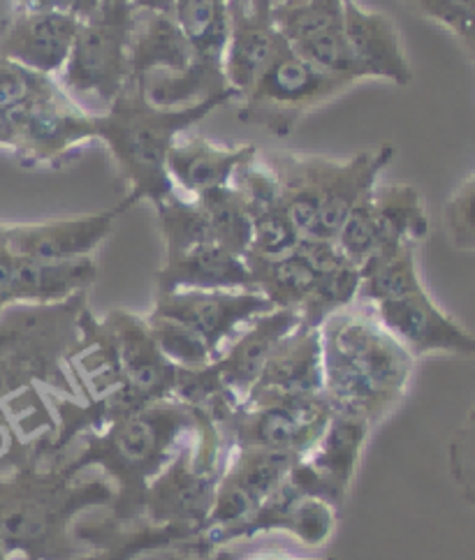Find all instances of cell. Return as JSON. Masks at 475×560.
Returning a JSON list of instances; mask_svg holds the SVG:
<instances>
[{
  "instance_id": "47",
  "label": "cell",
  "mask_w": 475,
  "mask_h": 560,
  "mask_svg": "<svg viewBox=\"0 0 475 560\" xmlns=\"http://www.w3.org/2000/svg\"><path fill=\"white\" fill-rule=\"evenodd\" d=\"M0 560H12V556L8 553L5 545H3V539H0Z\"/></svg>"
},
{
  "instance_id": "37",
  "label": "cell",
  "mask_w": 475,
  "mask_h": 560,
  "mask_svg": "<svg viewBox=\"0 0 475 560\" xmlns=\"http://www.w3.org/2000/svg\"><path fill=\"white\" fill-rule=\"evenodd\" d=\"M373 190L367 192L358 205L352 207L344 225L336 234V246L350 259L352 265L362 267L367 259H371L381 248V236L379 225H375V213H373Z\"/></svg>"
},
{
  "instance_id": "34",
  "label": "cell",
  "mask_w": 475,
  "mask_h": 560,
  "mask_svg": "<svg viewBox=\"0 0 475 560\" xmlns=\"http://www.w3.org/2000/svg\"><path fill=\"white\" fill-rule=\"evenodd\" d=\"M360 283L362 271L352 262H344L341 267L321 273L309 302L300 311L302 323L309 327H321L332 313L352 306L358 302Z\"/></svg>"
},
{
  "instance_id": "40",
  "label": "cell",
  "mask_w": 475,
  "mask_h": 560,
  "mask_svg": "<svg viewBox=\"0 0 475 560\" xmlns=\"http://www.w3.org/2000/svg\"><path fill=\"white\" fill-rule=\"evenodd\" d=\"M16 10H51L77 16L79 22L89 19L97 8L101 0H14Z\"/></svg>"
},
{
  "instance_id": "29",
  "label": "cell",
  "mask_w": 475,
  "mask_h": 560,
  "mask_svg": "<svg viewBox=\"0 0 475 560\" xmlns=\"http://www.w3.org/2000/svg\"><path fill=\"white\" fill-rule=\"evenodd\" d=\"M244 257L255 290L263 292L274 308L302 311L321 278V271L300 250H292L281 257Z\"/></svg>"
},
{
  "instance_id": "36",
  "label": "cell",
  "mask_w": 475,
  "mask_h": 560,
  "mask_svg": "<svg viewBox=\"0 0 475 560\" xmlns=\"http://www.w3.org/2000/svg\"><path fill=\"white\" fill-rule=\"evenodd\" d=\"M153 341L176 369H205L213 362V352L193 329L161 315H147Z\"/></svg>"
},
{
  "instance_id": "14",
  "label": "cell",
  "mask_w": 475,
  "mask_h": 560,
  "mask_svg": "<svg viewBox=\"0 0 475 560\" xmlns=\"http://www.w3.org/2000/svg\"><path fill=\"white\" fill-rule=\"evenodd\" d=\"M379 323L397 338L418 362L427 357H473L475 336L443 311L427 288L402 299L371 306Z\"/></svg>"
},
{
  "instance_id": "6",
  "label": "cell",
  "mask_w": 475,
  "mask_h": 560,
  "mask_svg": "<svg viewBox=\"0 0 475 560\" xmlns=\"http://www.w3.org/2000/svg\"><path fill=\"white\" fill-rule=\"evenodd\" d=\"M86 306L89 292L61 304H14L0 315V408L39 387L82 401L70 357L82 341Z\"/></svg>"
},
{
  "instance_id": "16",
  "label": "cell",
  "mask_w": 475,
  "mask_h": 560,
  "mask_svg": "<svg viewBox=\"0 0 475 560\" xmlns=\"http://www.w3.org/2000/svg\"><path fill=\"white\" fill-rule=\"evenodd\" d=\"M124 213L126 209L118 202L114 209L43 223H0V238L16 257L39 262L91 257L107 242Z\"/></svg>"
},
{
  "instance_id": "7",
  "label": "cell",
  "mask_w": 475,
  "mask_h": 560,
  "mask_svg": "<svg viewBox=\"0 0 475 560\" xmlns=\"http://www.w3.org/2000/svg\"><path fill=\"white\" fill-rule=\"evenodd\" d=\"M232 447L213 419L202 412L197 427L170 464L147 487L142 518L155 526L205 530Z\"/></svg>"
},
{
  "instance_id": "31",
  "label": "cell",
  "mask_w": 475,
  "mask_h": 560,
  "mask_svg": "<svg viewBox=\"0 0 475 560\" xmlns=\"http://www.w3.org/2000/svg\"><path fill=\"white\" fill-rule=\"evenodd\" d=\"M195 199L209 218L213 242L244 257L253 242V223L242 192L234 186H225L213 188Z\"/></svg>"
},
{
  "instance_id": "19",
  "label": "cell",
  "mask_w": 475,
  "mask_h": 560,
  "mask_svg": "<svg viewBox=\"0 0 475 560\" xmlns=\"http://www.w3.org/2000/svg\"><path fill=\"white\" fill-rule=\"evenodd\" d=\"M323 385L321 327H309L302 323L276 346L244 401L255 404L271 401V398L313 396L323 394Z\"/></svg>"
},
{
  "instance_id": "2",
  "label": "cell",
  "mask_w": 475,
  "mask_h": 560,
  "mask_svg": "<svg viewBox=\"0 0 475 560\" xmlns=\"http://www.w3.org/2000/svg\"><path fill=\"white\" fill-rule=\"evenodd\" d=\"M114 500L107 477L70 475L31 456L0 477V539L12 560H79L93 551L77 526L79 514L112 510Z\"/></svg>"
},
{
  "instance_id": "43",
  "label": "cell",
  "mask_w": 475,
  "mask_h": 560,
  "mask_svg": "<svg viewBox=\"0 0 475 560\" xmlns=\"http://www.w3.org/2000/svg\"><path fill=\"white\" fill-rule=\"evenodd\" d=\"M209 556H202V553H197L188 542H184V545H179V547H174L170 553H167V560H207Z\"/></svg>"
},
{
  "instance_id": "1",
  "label": "cell",
  "mask_w": 475,
  "mask_h": 560,
  "mask_svg": "<svg viewBox=\"0 0 475 560\" xmlns=\"http://www.w3.org/2000/svg\"><path fill=\"white\" fill-rule=\"evenodd\" d=\"M200 419L202 410L190 408L176 398H165V401H155L118 417L103 429L84 431L68 447L77 450L72 456L37 464L63 468L70 475H82L86 468H103V477L116 489L109 524L121 528L142 516L144 493L151 479L170 464L186 438L200 427Z\"/></svg>"
},
{
  "instance_id": "38",
  "label": "cell",
  "mask_w": 475,
  "mask_h": 560,
  "mask_svg": "<svg viewBox=\"0 0 475 560\" xmlns=\"http://www.w3.org/2000/svg\"><path fill=\"white\" fill-rule=\"evenodd\" d=\"M408 3L457 37L468 56L475 58V0H408Z\"/></svg>"
},
{
  "instance_id": "22",
  "label": "cell",
  "mask_w": 475,
  "mask_h": 560,
  "mask_svg": "<svg viewBox=\"0 0 475 560\" xmlns=\"http://www.w3.org/2000/svg\"><path fill=\"white\" fill-rule=\"evenodd\" d=\"M232 186L242 192L253 223V242L246 255L281 257L292 253L302 234L292 225L279 184L260 153L236 172Z\"/></svg>"
},
{
  "instance_id": "11",
  "label": "cell",
  "mask_w": 475,
  "mask_h": 560,
  "mask_svg": "<svg viewBox=\"0 0 475 560\" xmlns=\"http://www.w3.org/2000/svg\"><path fill=\"white\" fill-rule=\"evenodd\" d=\"M274 311L257 290H174L155 292L151 315H161L193 329L219 357L255 317Z\"/></svg>"
},
{
  "instance_id": "21",
  "label": "cell",
  "mask_w": 475,
  "mask_h": 560,
  "mask_svg": "<svg viewBox=\"0 0 475 560\" xmlns=\"http://www.w3.org/2000/svg\"><path fill=\"white\" fill-rule=\"evenodd\" d=\"M302 325L300 311L274 308L255 317L234 341L213 359L211 369L236 404H242L263 373L267 359L283 338Z\"/></svg>"
},
{
  "instance_id": "20",
  "label": "cell",
  "mask_w": 475,
  "mask_h": 560,
  "mask_svg": "<svg viewBox=\"0 0 475 560\" xmlns=\"http://www.w3.org/2000/svg\"><path fill=\"white\" fill-rule=\"evenodd\" d=\"M344 35L367 79H383L394 86L413 82L402 33L390 14L369 10L358 0H344Z\"/></svg>"
},
{
  "instance_id": "13",
  "label": "cell",
  "mask_w": 475,
  "mask_h": 560,
  "mask_svg": "<svg viewBox=\"0 0 475 560\" xmlns=\"http://www.w3.org/2000/svg\"><path fill=\"white\" fill-rule=\"evenodd\" d=\"M10 118L14 126L12 151L28 170L61 165L72 149L97 139L95 114L79 107L68 93Z\"/></svg>"
},
{
  "instance_id": "44",
  "label": "cell",
  "mask_w": 475,
  "mask_h": 560,
  "mask_svg": "<svg viewBox=\"0 0 475 560\" xmlns=\"http://www.w3.org/2000/svg\"><path fill=\"white\" fill-rule=\"evenodd\" d=\"M14 144V126H12V118L0 114V147L3 149H12Z\"/></svg>"
},
{
  "instance_id": "39",
  "label": "cell",
  "mask_w": 475,
  "mask_h": 560,
  "mask_svg": "<svg viewBox=\"0 0 475 560\" xmlns=\"http://www.w3.org/2000/svg\"><path fill=\"white\" fill-rule=\"evenodd\" d=\"M443 223L450 244L464 250L475 253V174L450 195L443 209Z\"/></svg>"
},
{
  "instance_id": "24",
  "label": "cell",
  "mask_w": 475,
  "mask_h": 560,
  "mask_svg": "<svg viewBox=\"0 0 475 560\" xmlns=\"http://www.w3.org/2000/svg\"><path fill=\"white\" fill-rule=\"evenodd\" d=\"M369 433L371 427L362 419L334 412L323 435L302 456L323 498L336 508L344 503L352 479L358 475Z\"/></svg>"
},
{
  "instance_id": "27",
  "label": "cell",
  "mask_w": 475,
  "mask_h": 560,
  "mask_svg": "<svg viewBox=\"0 0 475 560\" xmlns=\"http://www.w3.org/2000/svg\"><path fill=\"white\" fill-rule=\"evenodd\" d=\"M97 280L95 255L61 259V262H39V259H14L12 304H61L84 294Z\"/></svg>"
},
{
  "instance_id": "28",
  "label": "cell",
  "mask_w": 475,
  "mask_h": 560,
  "mask_svg": "<svg viewBox=\"0 0 475 560\" xmlns=\"http://www.w3.org/2000/svg\"><path fill=\"white\" fill-rule=\"evenodd\" d=\"M371 199L375 225H379L381 236V248L375 255H387L402 248H418L429 236L431 223L425 209V199L413 184L379 182Z\"/></svg>"
},
{
  "instance_id": "45",
  "label": "cell",
  "mask_w": 475,
  "mask_h": 560,
  "mask_svg": "<svg viewBox=\"0 0 475 560\" xmlns=\"http://www.w3.org/2000/svg\"><path fill=\"white\" fill-rule=\"evenodd\" d=\"M207 560H234V551L230 547H221L209 553Z\"/></svg>"
},
{
  "instance_id": "30",
  "label": "cell",
  "mask_w": 475,
  "mask_h": 560,
  "mask_svg": "<svg viewBox=\"0 0 475 560\" xmlns=\"http://www.w3.org/2000/svg\"><path fill=\"white\" fill-rule=\"evenodd\" d=\"M174 19L190 43L195 61L223 68L230 33L228 0H176Z\"/></svg>"
},
{
  "instance_id": "26",
  "label": "cell",
  "mask_w": 475,
  "mask_h": 560,
  "mask_svg": "<svg viewBox=\"0 0 475 560\" xmlns=\"http://www.w3.org/2000/svg\"><path fill=\"white\" fill-rule=\"evenodd\" d=\"M174 290H255V285L246 257L211 242L165 259L158 271V292Z\"/></svg>"
},
{
  "instance_id": "42",
  "label": "cell",
  "mask_w": 475,
  "mask_h": 560,
  "mask_svg": "<svg viewBox=\"0 0 475 560\" xmlns=\"http://www.w3.org/2000/svg\"><path fill=\"white\" fill-rule=\"evenodd\" d=\"M137 12H153V14H167L174 16L176 0H130Z\"/></svg>"
},
{
  "instance_id": "4",
  "label": "cell",
  "mask_w": 475,
  "mask_h": 560,
  "mask_svg": "<svg viewBox=\"0 0 475 560\" xmlns=\"http://www.w3.org/2000/svg\"><path fill=\"white\" fill-rule=\"evenodd\" d=\"M236 100L240 95L228 91L188 107L163 109L149 103L142 91L126 86L105 112L95 114V137L105 142L118 176L128 184L121 207L130 211L135 205L149 202L155 209L172 197L176 188L167 174V153L176 137L211 112L236 105Z\"/></svg>"
},
{
  "instance_id": "5",
  "label": "cell",
  "mask_w": 475,
  "mask_h": 560,
  "mask_svg": "<svg viewBox=\"0 0 475 560\" xmlns=\"http://www.w3.org/2000/svg\"><path fill=\"white\" fill-rule=\"evenodd\" d=\"M394 155L397 147L392 142L346 160L300 151H260L297 232L329 242L339 234L352 207L379 186Z\"/></svg>"
},
{
  "instance_id": "12",
  "label": "cell",
  "mask_w": 475,
  "mask_h": 560,
  "mask_svg": "<svg viewBox=\"0 0 475 560\" xmlns=\"http://www.w3.org/2000/svg\"><path fill=\"white\" fill-rule=\"evenodd\" d=\"M274 22L288 47L313 68L352 84L367 82L344 35V0H279Z\"/></svg>"
},
{
  "instance_id": "25",
  "label": "cell",
  "mask_w": 475,
  "mask_h": 560,
  "mask_svg": "<svg viewBox=\"0 0 475 560\" xmlns=\"http://www.w3.org/2000/svg\"><path fill=\"white\" fill-rule=\"evenodd\" d=\"M195 61L190 43L174 16L137 12L130 37L128 86L142 91L151 77L186 72Z\"/></svg>"
},
{
  "instance_id": "23",
  "label": "cell",
  "mask_w": 475,
  "mask_h": 560,
  "mask_svg": "<svg viewBox=\"0 0 475 560\" xmlns=\"http://www.w3.org/2000/svg\"><path fill=\"white\" fill-rule=\"evenodd\" d=\"M260 149L255 144L219 147L200 135H179L167 153V174L174 188L186 197H200L213 188L232 186L236 172Z\"/></svg>"
},
{
  "instance_id": "9",
  "label": "cell",
  "mask_w": 475,
  "mask_h": 560,
  "mask_svg": "<svg viewBox=\"0 0 475 560\" xmlns=\"http://www.w3.org/2000/svg\"><path fill=\"white\" fill-rule=\"evenodd\" d=\"M355 84L327 74L297 56L286 39L257 77L253 89L236 103L242 124L260 126L274 137H290L304 118L348 93Z\"/></svg>"
},
{
  "instance_id": "3",
  "label": "cell",
  "mask_w": 475,
  "mask_h": 560,
  "mask_svg": "<svg viewBox=\"0 0 475 560\" xmlns=\"http://www.w3.org/2000/svg\"><path fill=\"white\" fill-rule=\"evenodd\" d=\"M323 394L334 412L358 417L371 429L399 408L410 387L415 359L371 306L355 302L321 325Z\"/></svg>"
},
{
  "instance_id": "33",
  "label": "cell",
  "mask_w": 475,
  "mask_h": 560,
  "mask_svg": "<svg viewBox=\"0 0 475 560\" xmlns=\"http://www.w3.org/2000/svg\"><path fill=\"white\" fill-rule=\"evenodd\" d=\"M66 91L56 77L35 72L22 63L0 56V114L12 116L47 100L61 97Z\"/></svg>"
},
{
  "instance_id": "10",
  "label": "cell",
  "mask_w": 475,
  "mask_h": 560,
  "mask_svg": "<svg viewBox=\"0 0 475 560\" xmlns=\"http://www.w3.org/2000/svg\"><path fill=\"white\" fill-rule=\"evenodd\" d=\"M325 394L240 404L213 422L232 450H274L304 456L329 424Z\"/></svg>"
},
{
  "instance_id": "46",
  "label": "cell",
  "mask_w": 475,
  "mask_h": 560,
  "mask_svg": "<svg viewBox=\"0 0 475 560\" xmlns=\"http://www.w3.org/2000/svg\"><path fill=\"white\" fill-rule=\"evenodd\" d=\"M464 429H473V431H475V401H473V406H471V408H468V412H466Z\"/></svg>"
},
{
  "instance_id": "41",
  "label": "cell",
  "mask_w": 475,
  "mask_h": 560,
  "mask_svg": "<svg viewBox=\"0 0 475 560\" xmlns=\"http://www.w3.org/2000/svg\"><path fill=\"white\" fill-rule=\"evenodd\" d=\"M234 560H332V558H315V556H300L292 553L288 549H260V551H251L244 556H236Z\"/></svg>"
},
{
  "instance_id": "48",
  "label": "cell",
  "mask_w": 475,
  "mask_h": 560,
  "mask_svg": "<svg viewBox=\"0 0 475 560\" xmlns=\"http://www.w3.org/2000/svg\"><path fill=\"white\" fill-rule=\"evenodd\" d=\"M286 3H297V0H286Z\"/></svg>"
},
{
  "instance_id": "17",
  "label": "cell",
  "mask_w": 475,
  "mask_h": 560,
  "mask_svg": "<svg viewBox=\"0 0 475 560\" xmlns=\"http://www.w3.org/2000/svg\"><path fill=\"white\" fill-rule=\"evenodd\" d=\"M276 3L279 0H228L230 33L223 54V72L228 86L240 100L253 89L283 39L274 22Z\"/></svg>"
},
{
  "instance_id": "15",
  "label": "cell",
  "mask_w": 475,
  "mask_h": 560,
  "mask_svg": "<svg viewBox=\"0 0 475 560\" xmlns=\"http://www.w3.org/2000/svg\"><path fill=\"white\" fill-rule=\"evenodd\" d=\"M300 458L292 452L232 450L202 533L223 530L248 518L279 489Z\"/></svg>"
},
{
  "instance_id": "32",
  "label": "cell",
  "mask_w": 475,
  "mask_h": 560,
  "mask_svg": "<svg viewBox=\"0 0 475 560\" xmlns=\"http://www.w3.org/2000/svg\"><path fill=\"white\" fill-rule=\"evenodd\" d=\"M165 242V259L182 255L195 246L211 244L213 232L200 202L176 190L161 207H155ZM216 244V242H213Z\"/></svg>"
},
{
  "instance_id": "18",
  "label": "cell",
  "mask_w": 475,
  "mask_h": 560,
  "mask_svg": "<svg viewBox=\"0 0 475 560\" xmlns=\"http://www.w3.org/2000/svg\"><path fill=\"white\" fill-rule=\"evenodd\" d=\"M79 31V19L51 10H16L0 22V56L58 77Z\"/></svg>"
},
{
  "instance_id": "8",
  "label": "cell",
  "mask_w": 475,
  "mask_h": 560,
  "mask_svg": "<svg viewBox=\"0 0 475 560\" xmlns=\"http://www.w3.org/2000/svg\"><path fill=\"white\" fill-rule=\"evenodd\" d=\"M135 16L130 0H101V8L79 22L68 63L56 82L82 109H107L128 86Z\"/></svg>"
},
{
  "instance_id": "35",
  "label": "cell",
  "mask_w": 475,
  "mask_h": 560,
  "mask_svg": "<svg viewBox=\"0 0 475 560\" xmlns=\"http://www.w3.org/2000/svg\"><path fill=\"white\" fill-rule=\"evenodd\" d=\"M193 537H197V535H193L190 530L155 526V524L147 522L144 526H132L130 530H118L114 537L107 539L101 549H95L79 560H137L140 556L151 553L155 549L179 547Z\"/></svg>"
}]
</instances>
